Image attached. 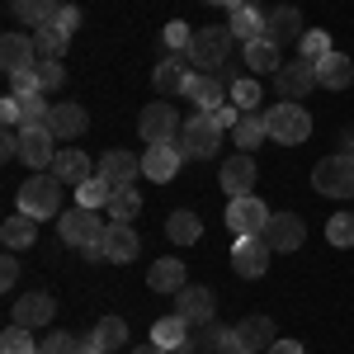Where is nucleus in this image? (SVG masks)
I'll use <instances>...</instances> for the list:
<instances>
[{
    "label": "nucleus",
    "instance_id": "nucleus-44",
    "mask_svg": "<svg viewBox=\"0 0 354 354\" xmlns=\"http://www.w3.org/2000/svg\"><path fill=\"white\" fill-rule=\"evenodd\" d=\"M85 340H76V335H66V330H53L43 345H38V354H81Z\"/></svg>",
    "mask_w": 354,
    "mask_h": 354
},
{
    "label": "nucleus",
    "instance_id": "nucleus-2",
    "mask_svg": "<svg viewBox=\"0 0 354 354\" xmlns=\"http://www.w3.org/2000/svg\"><path fill=\"white\" fill-rule=\"evenodd\" d=\"M232 28L227 24H208V28H194V43H189V62L198 71H208V76H218L227 53H232Z\"/></svg>",
    "mask_w": 354,
    "mask_h": 354
},
{
    "label": "nucleus",
    "instance_id": "nucleus-37",
    "mask_svg": "<svg viewBox=\"0 0 354 354\" xmlns=\"http://www.w3.org/2000/svg\"><path fill=\"white\" fill-rule=\"evenodd\" d=\"M109 198H113V185L104 180V175L85 180L81 189H76V203H81V208H109Z\"/></svg>",
    "mask_w": 354,
    "mask_h": 354
},
{
    "label": "nucleus",
    "instance_id": "nucleus-30",
    "mask_svg": "<svg viewBox=\"0 0 354 354\" xmlns=\"http://www.w3.org/2000/svg\"><path fill=\"white\" fill-rule=\"evenodd\" d=\"M57 10H62L57 0H10V15H15L19 24H28V28H48Z\"/></svg>",
    "mask_w": 354,
    "mask_h": 354
},
{
    "label": "nucleus",
    "instance_id": "nucleus-13",
    "mask_svg": "<svg viewBox=\"0 0 354 354\" xmlns=\"http://www.w3.org/2000/svg\"><path fill=\"white\" fill-rule=\"evenodd\" d=\"M270 241L265 236H236L232 245V270L241 274V279H260V274L270 270Z\"/></svg>",
    "mask_w": 354,
    "mask_h": 354
},
{
    "label": "nucleus",
    "instance_id": "nucleus-46",
    "mask_svg": "<svg viewBox=\"0 0 354 354\" xmlns=\"http://www.w3.org/2000/svg\"><path fill=\"white\" fill-rule=\"evenodd\" d=\"M48 28H57V33H62V38L71 43V33L81 28V10H76V5H62V10L53 15V24H48Z\"/></svg>",
    "mask_w": 354,
    "mask_h": 354
},
{
    "label": "nucleus",
    "instance_id": "nucleus-36",
    "mask_svg": "<svg viewBox=\"0 0 354 354\" xmlns=\"http://www.w3.org/2000/svg\"><path fill=\"white\" fill-rule=\"evenodd\" d=\"M113 222H133L137 213H142V194L128 185V189H113V198H109V208H104Z\"/></svg>",
    "mask_w": 354,
    "mask_h": 354
},
{
    "label": "nucleus",
    "instance_id": "nucleus-54",
    "mask_svg": "<svg viewBox=\"0 0 354 354\" xmlns=\"http://www.w3.org/2000/svg\"><path fill=\"white\" fill-rule=\"evenodd\" d=\"M81 354H104V350H95V345H81Z\"/></svg>",
    "mask_w": 354,
    "mask_h": 354
},
{
    "label": "nucleus",
    "instance_id": "nucleus-55",
    "mask_svg": "<svg viewBox=\"0 0 354 354\" xmlns=\"http://www.w3.org/2000/svg\"><path fill=\"white\" fill-rule=\"evenodd\" d=\"M180 354H194V350H180Z\"/></svg>",
    "mask_w": 354,
    "mask_h": 354
},
{
    "label": "nucleus",
    "instance_id": "nucleus-7",
    "mask_svg": "<svg viewBox=\"0 0 354 354\" xmlns=\"http://www.w3.org/2000/svg\"><path fill=\"white\" fill-rule=\"evenodd\" d=\"M260 236L270 241L274 255H293V250L307 241V222H302L298 213H270V222H265Z\"/></svg>",
    "mask_w": 354,
    "mask_h": 354
},
{
    "label": "nucleus",
    "instance_id": "nucleus-28",
    "mask_svg": "<svg viewBox=\"0 0 354 354\" xmlns=\"http://www.w3.org/2000/svg\"><path fill=\"white\" fill-rule=\"evenodd\" d=\"M53 175H57V180H66L71 189H81L85 180H95V165H90V156H85V151H57Z\"/></svg>",
    "mask_w": 354,
    "mask_h": 354
},
{
    "label": "nucleus",
    "instance_id": "nucleus-47",
    "mask_svg": "<svg viewBox=\"0 0 354 354\" xmlns=\"http://www.w3.org/2000/svg\"><path fill=\"white\" fill-rule=\"evenodd\" d=\"M165 43H170L175 53H189V43H194V28L185 24V19H170V24H165Z\"/></svg>",
    "mask_w": 354,
    "mask_h": 354
},
{
    "label": "nucleus",
    "instance_id": "nucleus-43",
    "mask_svg": "<svg viewBox=\"0 0 354 354\" xmlns=\"http://www.w3.org/2000/svg\"><path fill=\"white\" fill-rule=\"evenodd\" d=\"M33 71H38V85H43V95H53V90H62V85H66V66H62V62H38Z\"/></svg>",
    "mask_w": 354,
    "mask_h": 354
},
{
    "label": "nucleus",
    "instance_id": "nucleus-40",
    "mask_svg": "<svg viewBox=\"0 0 354 354\" xmlns=\"http://www.w3.org/2000/svg\"><path fill=\"white\" fill-rule=\"evenodd\" d=\"M33 48H38V62H62L66 38H62L57 28H33Z\"/></svg>",
    "mask_w": 354,
    "mask_h": 354
},
{
    "label": "nucleus",
    "instance_id": "nucleus-35",
    "mask_svg": "<svg viewBox=\"0 0 354 354\" xmlns=\"http://www.w3.org/2000/svg\"><path fill=\"white\" fill-rule=\"evenodd\" d=\"M265 137H270V128H265V118H260V113H241V123L232 128V142H236L241 151H255Z\"/></svg>",
    "mask_w": 354,
    "mask_h": 354
},
{
    "label": "nucleus",
    "instance_id": "nucleus-49",
    "mask_svg": "<svg viewBox=\"0 0 354 354\" xmlns=\"http://www.w3.org/2000/svg\"><path fill=\"white\" fill-rule=\"evenodd\" d=\"M213 118L222 123V133H232V128L241 123V109H236V104H218V109H213Z\"/></svg>",
    "mask_w": 354,
    "mask_h": 354
},
{
    "label": "nucleus",
    "instance_id": "nucleus-11",
    "mask_svg": "<svg viewBox=\"0 0 354 354\" xmlns=\"http://www.w3.org/2000/svg\"><path fill=\"white\" fill-rule=\"evenodd\" d=\"M175 312H180L189 326H208V322L218 317V298H213V288H203V283H185V288L175 293Z\"/></svg>",
    "mask_w": 354,
    "mask_h": 354
},
{
    "label": "nucleus",
    "instance_id": "nucleus-9",
    "mask_svg": "<svg viewBox=\"0 0 354 354\" xmlns=\"http://www.w3.org/2000/svg\"><path fill=\"white\" fill-rule=\"evenodd\" d=\"M265 222H270V208H265L255 194H245V198H232V203H227V227H232V236H260Z\"/></svg>",
    "mask_w": 354,
    "mask_h": 354
},
{
    "label": "nucleus",
    "instance_id": "nucleus-12",
    "mask_svg": "<svg viewBox=\"0 0 354 354\" xmlns=\"http://www.w3.org/2000/svg\"><path fill=\"white\" fill-rule=\"evenodd\" d=\"M180 113L170 109V104H147L142 109V118H137V133H142V142L151 147V142H175L180 137Z\"/></svg>",
    "mask_w": 354,
    "mask_h": 354
},
{
    "label": "nucleus",
    "instance_id": "nucleus-29",
    "mask_svg": "<svg viewBox=\"0 0 354 354\" xmlns=\"http://www.w3.org/2000/svg\"><path fill=\"white\" fill-rule=\"evenodd\" d=\"M236 340L245 345V354H260V350H270L279 335H274V322H270V317H245L241 326H236Z\"/></svg>",
    "mask_w": 354,
    "mask_h": 354
},
{
    "label": "nucleus",
    "instance_id": "nucleus-5",
    "mask_svg": "<svg viewBox=\"0 0 354 354\" xmlns=\"http://www.w3.org/2000/svg\"><path fill=\"white\" fill-rule=\"evenodd\" d=\"M57 232H62V241H66V245H81L85 255H90L95 245L104 241L109 222L100 218V208H81V203H76L66 218H57Z\"/></svg>",
    "mask_w": 354,
    "mask_h": 354
},
{
    "label": "nucleus",
    "instance_id": "nucleus-14",
    "mask_svg": "<svg viewBox=\"0 0 354 354\" xmlns=\"http://www.w3.org/2000/svg\"><path fill=\"white\" fill-rule=\"evenodd\" d=\"M255 180H260V170H255V156L250 151H236V156H227L222 161V189L227 198H245V194H255Z\"/></svg>",
    "mask_w": 354,
    "mask_h": 354
},
{
    "label": "nucleus",
    "instance_id": "nucleus-4",
    "mask_svg": "<svg viewBox=\"0 0 354 354\" xmlns=\"http://www.w3.org/2000/svg\"><path fill=\"white\" fill-rule=\"evenodd\" d=\"M265 128H270V142H283V147H302L307 137H312V113L293 104V100H283V104H274L265 113Z\"/></svg>",
    "mask_w": 354,
    "mask_h": 354
},
{
    "label": "nucleus",
    "instance_id": "nucleus-23",
    "mask_svg": "<svg viewBox=\"0 0 354 354\" xmlns=\"http://www.w3.org/2000/svg\"><path fill=\"white\" fill-rule=\"evenodd\" d=\"M302 33H307V28H302V10H298V5H279V10H270V28H265V38H274L279 48H283V43L298 48Z\"/></svg>",
    "mask_w": 354,
    "mask_h": 354
},
{
    "label": "nucleus",
    "instance_id": "nucleus-31",
    "mask_svg": "<svg viewBox=\"0 0 354 354\" xmlns=\"http://www.w3.org/2000/svg\"><path fill=\"white\" fill-rule=\"evenodd\" d=\"M0 241H5V250H28V245L38 241V222L28 218V213L5 218V227H0Z\"/></svg>",
    "mask_w": 354,
    "mask_h": 354
},
{
    "label": "nucleus",
    "instance_id": "nucleus-41",
    "mask_svg": "<svg viewBox=\"0 0 354 354\" xmlns=\"http://www.w3.org/2000/svg\"><path fill=\"white\" fill-rule=\"evenodd\" d=\"M227 95H232V104L241 113H255V104H260V76H241Z\"/></svg>",
    "mask_w": 354,
    "mask_h": 354
},
{
    "label": "nucleus",
    "instance_id": "nucleus-6",
    "mask_svg": "<svg viewBox=\"0 0 354 354\" xmlns=\"http://www.w3.org/2000/svg\"><path fill=\"white\" fill-rule=\"evenodd\" d=\"M312 185H317V194H330V198H354V156H350V151H340V156L317 161Z\"/></svg>",
    "mask_w": 354,
    "mask_h": 354
},
{
    "label": "nucleus",
    "instance_id": "nucleus-50",
    "mask_svg": "<svg viewBox=\"0 0 354 354\" xmlns=\"http://www.w3.org/2000/svg\"><path fill=\"white\" fill-rule=\"evenodd\" d=\"M0 156H5V161L19 156V128H5V137H0Z\"/></svg>",
    "mask_w": 354,
    "mask_h": 354
},
{
    "label": "nucleus",
    "instance_id": "nucleus-21",
    "mask_svg": "<svg viewBox=\"0 0 354 354\" xmlns=\"http://www.w3.org/2000/svg\"><path fill=\"white\" fill-rule=\"evenodd\" d=\"M57 317V302L48 293H24V298H15V326H28V330H43L53 326Z\"/></svg>",
    "mask_w": 354,
    "mask_h": 354
},
{
    "label": "nucleus",
    "instance_id": "nucleus-32",
    "mask_svg": "<svg viewBox=\"0 0 354 354\" xmlns=\"http://www.w3.org/2000/svg\"><path fill=\"white\" fill-rule=\"evenodd\" d=\"M151 340L161 345V350H189V322L175 312V317H161L156 326H151Z\"/></svg>",
    "mask_w": 354,
    "mask_h": 354
},
{
    "label": "nucleus",
    "instance_id": "nucleus-20",
    "mask_svg": "<svg viewBox=\"0 0 354 354\" xmlns=\"http://www.w3.org/2000/svg\"><path fill=\"white\" fill-rule=\"evenodd\" d=\"M185 100H189L198 113H213L218 104H227V85L218 76H208V71H194L189 85H185Z\"/></svg>",
    "mask_w": 354,
    "mask_h": 354
},
{
    "label": "nucleus",
    "instance_id": "nucleus-52",
    "mask_svg": "<svg viewBox=\"0 0 354 354\" xmlns=\"http://www.w3.org/2000/svg\"><path fill=\"white\" fill-rule=\"evenodd\" d=\"M133 354H170V350H161V345H156V340H147V345H137Z\"/></svg>",
    "mask_w": 354,
    "mask_h": 354
},
{
    "label": "nucleus",
    "instance_id": "nucleus-16",
    "mask_svg": "<svg viewBox=\"0 0 354 354\" xmlns=\"http://www.w3.org/2000/svg\"><path fill=\"white\" fill-rule=\"evenodd\" d=\"M19 161L28 170H53L57 161V137L48 128H19Z\"/></svg>",
    "mask_w": 354,
    "mask_h": 354
},
{
    "label": "nucleus",
    "instance_id": "nucleus-27",
    "mask_svg": "<svg viewBox=\"0 0 354 354\" xmlns=\"http://www.w3.org/2000/svg\"><path fill=\"white\" fill-rule=\"evenodd\" d=\"M245 66H250V76L279 71V66H283V48H279L274 38H250V43H245Z\"/></svg>",
    "mask_w": 354,
    "mask_h": 354
},
{
    "label": "nucleus",
    "instance_id": "nucleus-51",
    "mask_svg": "<svg viewBox=\"0 0 354 354\" xmlns=\"http://www.w3.org/2000/svg\"><path fill=\"white\" fill-rule=\"evenodd\" d=\"M265 354H307V350H302L298 340H274V345H270Z\"/></svg>",
    "mask_w": 354,
    "mask_h": 354
},
{
    "label": "nucleus",
    "instance_id": "nucleus-15",
    "mask_svg": "<svg viewBox=\"0 0 354 354\" xmlns=\"http://www.w3.org/2000/svg\"><path fill=\"white\" fill-rule=\"evenodd\" d=\"M180 161H185L180 142H151V147L142 151V175H147V180H156V185H165V180H175V175H180Z\"/></svg>",
    "mask_w": 354,
    "mask_h": 354
},
{
    "label": "nucleus",
    "instance_id": "nucleus-26",
    "mask_svg": "<svg viewBox=\"0 0 354 354\" xmlns=\"http://www.w3.org/2000/svg\"><path fill=\"white\" fill-rule=\"evenodd\" d=\"M317 85L322 90H350L354 85V62L345 53H330L317 62Z\"/></svg>",
    "mask_w": 354,
    "mask_h": 354
},
{
    "label": "nucleus",
    "instance_id": "nucleus-42",
    "mask_svg": "<svg viewBox=\"0 0 354 354\" xmlns=\"http://www.w3.org/2000/svg\"><path fill=\"white\" fill-rule=\"evenodd\" d=\"M326 241L340 245V250H350L354 245V213H335V218L326 222Z\"/></svg>",
    "mask_w": 354,
    "mask_h": 354
},
{
    "label": "nucleus",
    "instance_id": "nucleus-39",
    "mask_svg": "<svg viewBox=\"0 0 354 354\" xmlns=\"http://www.w3.org/2000/svg\"><path fill=\"white\" fill-rule=\"evenodd\" d=\"M0 354H38V340L28 335V326L10 322V330H0Z\"/></svg>",
    "mask_w": 354,
    "mask_h": 354
},
{
    "label": "nucleus",
    "instance_id": "nucleus-25",
    "mask_svg": "<svg viewBox=\"0 0 354 354\" xmlns=\"http://www.w3.org/2000/svg\"><path fill=\"white\" fill-rule=\"evenodd\" d=\"M85 128H90V113H85L81 104H53V113H48V133H53L57 142L81 137Z\"/></svg>",
    "mask_w": 354,
    "mask_h": 354
},
{
    "label": "nucleus",
    "instance_id": "nucleus-22",
    "mask_svg": "<svg viewBox=\"0 0 354 354\" xmlns=\"http://www.w3.org/2000/svg\"><path fill=\"white\" fill-rule=\"evenodd\" d=\"M147 283H151V293H165V298H175V293L189 283V274H185V260H180V255H165V260H156V265L147 270Z\"/></svg>",
    "mask_w": 354,
    "mask_h": 354
},
{
    "label": "nucleus",
    "instance_id": "nucleus-48",
    "mask_svg": "<svg viewBox=\"0 0 354 354\" xmlns=\"http://www.w3.org/2000/svg\"><path fill=\"white\" fill-rule=\"evenodd\" d=\"M15 283H19V260H15V255H5V260H0V288L10 293Z\"/></svg>",
    "mask_w": 354,
    "mask_h": 354
},
{
    "label": "nucleus",
    "instance_id": "nucleus-1",
    "mask_svg": "<svg viewBox=\"0 0 354 354\" xmlns=\"http://www.w3.org/2000/svg\"><path fill=\"white\" fill-rule=\"evenodd\" d=\"M19 213H28L33 222L43 218H62V180H57L53 170L43 175H28L24 185H19Z\"/></svg>",
    "mask_w": 354,
    "mask_h": 354
},
{
    "label": "nucleus",
    "instance_id": "nucleus-56",
    "mask_svg": "<svg viewBox=\"0 0 354 354\" xmlns=\"http://www.w3.org/2000/svg\"><path fill=\"white\" fill-rule=\"evenodd\" d=\"M350 156H354V147H350Z\"/></svg>",
    "mask_w": 354,
    "mask_h": 354
},
{
    "label": "nucleus",
    "instance_id": "nucleus-24",
    "mask_svg": "<svg viewBox=\"0 0 354 354\" xmlns=\"http://www.w3.org/2000/svg\"><path fill=\"white\" fill-rule=\"evenodd\" d=\"M100 175L109 180L113 189H128L137 175H142V161H137L133 151H104L100 156Z\"/></svg>",
    "mask_w": 354,
    "mask_h": 354
},
{
    "label": "nucleus",
    "instance_id": "nucleus-53",
    "mask_svg": "<svg viewBox=\"0 0 354 354\" xmlns=\"http://www.w3.org/2000/svg\"><path fill=\"white\" fill-rule=\"evenodd\" d=\"M203 5H227V10H232V5H236V0H203Z\"/></svg>",
    "mask_w": 354,
    "mask_h": 354
},
{
    "label": "nucleus",
    "instance_id": "nucleus-38",
    "mask_svg": "<svg viewBox=\"0 0 354 354\" xmlns=\"http://www.w3.org/2000/svg\"><path fill=\"white\" fill-rule=\"evenodd\" d=\"M330 53H335V48H330V33H322V28H307V33H302V43H298L302 62H312V66H317V62L330 57Z\"/></svg>",
    "mask_w": 354,
    "mask_h": 354
},
{
    "label": "nucleus",
    "instance_id": "nucleus-45",
    "mask_svg": "<svg viewBox=\"0 0 354 354\" xmlns=\"http://www.w3.org/2000/svg\"><path fill=\"white\" fill-rule=\"evenodd\" d=\"M10 95H19V100H33V95H43V85H38V71L28 66V71H15L10 76Z\"/></svg>",
    "mask_w": 354,
    "mask_h": 354
},
{
    "label": "nucleus",
    "instance_id": "nucleus-17",
    "mask_svg": "<svg viewBox=\"0 0 354 354\" xmlns=\"http://www.w3.org/2000/svg\"><path fill=\"white\" fill-rule=\"evenodd\" d=\"M227 28H232V38H236V43H250V38H265L270 15H265L260 5H250V0H236V5L227 10Z\"/></svg>",
    "mask_w": 354,
    "mask_h": 354
},
{
    "label": "nucleus",
    "instance_id": "nucleus-19",
    "mask_svg": "<svg viewBox=\"0 0 354 354\" xmlns=\"http://www.w3.org/2000/svg\"><path fill=\"white\" fill-rule=\"evenodd\" d=\"M0 66H5V76H15V71H28V66H38V48H33V33H5V38H0Z\"/></svg>",
    "mask_w": 354,
    "mask_h": 354
},
{
    "label": "nucleus",
    "instance_id": "nucleus-33",
    "mask_svg": "<svg viewBox=\"0 0 354 354\" xmlns=\"http://www.w3.org/2000/svg\"><path fill=\"white\" fill-rule=\"evenodd\" d=\"M165 236H170L175 245H194L198 236H203V222L194 218L189 208H175V213L165 218Z\"/></svg>",
    "mask_w": 354,
    "mask_h": 354
},
{
    "label": "nucleus",
    "instance_id": "nucleus-3",
    "mask_svg": "<svg viewBox=\"0 0 354 354\" xmlns=\"http://www.w3.org/2000/svg\"><path fill=\"white\" fill-rule=\"evenodd\" d=\"M218 142H222V123L213 113L185 118V128H180V151H185V161H213V156H218Z\"/></svg>",
    "mask_w": 354,
    "mask_h": 354
},
{
    "label": "nucleus",
    "instance_id": "nucleus-10",
    "mask_svg": "<svg viewBox=\"0 0 354 354\" xmlns=\"http://www.w3.org/2000/svg\"><path fill=\"white\" fill-rule=\"evenodd\" d=\"M274 90H279L283 100H293V104L307 100V95L317 90V66L302 62V57H298V62H283V66L274 71Z\"/></svg>",
    "mask_w": 354,
    "mask_h": 354
},
{
    "label": "nucleus",
    "instance_id": "nucleus-34",
    "mask_svg": "<svg viewBox=\"0 0 354 354\" xmlns=\"http://www.w3.org/2000/svg\"><path fill=\"white\" fill-rule=\"evenodd\" d=\"M123 340H128V322H123V317H104L100 326L90 330V340H85V345H95V350L109 354V350H118Z\"/></svg>",
    "mask_w": 354,
    "mask_h": 354
},
{
    "label": "nucleus",
    "instance_id": "nucleus-8",
    "mask_svg": "<svg viewBox=\"0 0 354 354\" xmlns=\"http://www.w3.org/2000/svg\"><path fill=\"white\" fill-rule=\"evenodd\" d=\"M137 250H142V241H137L133 222H109V232H104V241L90 250V260H109V265H128Z\"/></svg>",
    "mask_w": 354,
    "mask_h": 354
},
{
    "label": "nucleus",
    "instance_id": "nucleus-18",
    "mask_svg": "<svg viewBox=\"0 0 354 354\" xmlns=\"http://www.w3.org/2000/svg\"><path fill=\"white\" fill-rule=\"evenodd\" d=\"M194 62L189 53H170L165 62H156V71H151V85H156V95H185V85H189V71Z\"/></svg>",
    "mask_w": 354,
    "mask_h": 354
}]
</instances>
